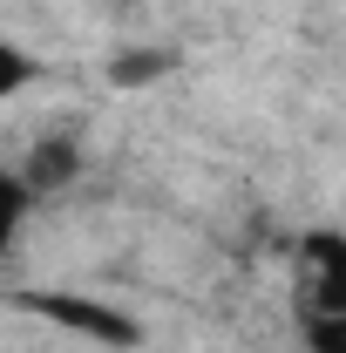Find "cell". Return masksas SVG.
Wrapping results in <instances>:
<instances>
[{"label": "cell", "mask_w": 346, "mask_h": 353, "mask_svg": "<svg viewBox=\"0 0 346 353\" xmlns=\"http://www.w3.org/2000/svg\"><path fill=\"white\" fill-rule=\"evenodd\" d=\"M75 170H82L75 136H48V143H34V150H28V163H21V176H28V190H34V197H41V190H61Z\"/></svg>", "instance_id": "obj_1"}, {"label": "cell", "mask_w": 346, "mask_h": 353, "mask_svg": "<svg viewBox=\"0 0 346 353\" xmlns=\"http://www.w3.org/2000/svg\"><path fill=\"white\" fill-rule=\"evenodd\" d=\"M28 211H34V190H28V176L0 163V259L21 245V231H28Z\"/></svg>", "instance_id": "obj_2"}, {"label": "cell", "mask_w": 346, "mask_h": 353, "mask_svg": "<svg viewBox=\"0 0 346 353\" xmlns=\"http://www.w3.org/2000/svg\"><path fill=\"white\" fill-rule=\"evenodd\" d=\"M34 82H41V54H34V48H21L14 34H0V109H7V102H21Z\"/></svg>", "instance_id": "obj_3"}, {"label": "cell", "mask_w": 346, "mask_h": 353, "mask_svg": "<svg viewBox=\"0 0 346 353\" xmlns=\"http://www.w3.org/2000/svg\"><path fill=\"white\" fill-rule=\"evenodd\" d=\"M156 75H163V54H123V61H116V82H123V88L156 82Z\"/></svg>", "instance_id": "obj_4"}, {"label": "cell", "mask_w": 346, "mask_h": 353, "mask_svg": "<svg viewBox=\"0 0 346 353\" xmlns=\"http://www.w3.org/2000/svg\"><path fill=\"white\" fill-rule=\"evenodd\" d=\"M305 340H312V353H346V306L333 326H305Z\"/></svg>", "instance_id": "obj_5"}]
</instances>
